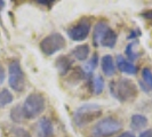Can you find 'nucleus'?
Masks as SVG:
<instances>
[{
    "label": "nucleus",
    "mask_w": 152,
    "mask_h": 137,
    "mask_svg": "<svg viewBox=\"0 0 152 137\" xmlns=\"http://www.w3.org/2000/svg\"><path fill=\"white\" fill-rule=\"evenodd\" d=\"M138 36H141V32H140V30H136V31H132V33H130L129 36H128V39H135L138 37Z\"/></svg>",
    "instance_id": "b1692460"
},
{
    "label": "nucleus",
    "mask_w": 152,
    "mask_h": 137,
    "mask_svg": "<svg viewBox=\"0 0 152 137\" xmlns=\"http://www.w3.org/2000/svg\"><path fill=\"white\" fill-rule=\"evenodd\" d=\"M97 65H99V56H97V54H94L88 60V62L85 64V73H91L95 68H97Z\"/></svg>",
    "instance_id": "6ab92c4d"
},
{
    "label": "nucleus",
    "mask_w": 152,
    "mask_h": 137,
    "mask_svg": "<svg viewBox=\"0 0 152 137\" xmlns=\"http://www.w3.org/2000/svg\"><path fill=\"white\" fill-rule=\"evenodd\" d=\"M117 137H135V135L132 131H125V133H121L120 135H118Z\"/></svg>",
    "instance_id": "a878e982"
},
{
    "label": "nucleus",
    "mask_w": 152,
    "mask_h": 137,
    "mask_svg": "<svg viewBox=\"0 0 152 137\" xmlns=\"http://www.w3.org/2000/svg\"><path fill=\"white\" fill-rule=\"evenodd\" d=\"M122 123L119 119L114 117H107L97 121L91 128L93 137H109L115 133L120 131Z\"/></svg>",
    "instance_id": "7ed1b4c3"
},
{
    "label": "nucleus",
    "mask_w": 152,
    "mask_h": 137,
    "mask_svg": "<svg viewBox=\"0 0 152 137\" xmlns=\"http://www.w3.org/2000/svg\"><path fill=\"white\" fill-rule=\"evenodd\" d=\"M13 99H14L13 94L8 89L0 90V109H2V107H5L8 104H10L13 102Z\"/></svg>",
    "instance_id": "a211bd4d"
},
{
    "label": "nucleus",
    "mask_w": 152,
    "mask_h": 137,
    "mask_svg": "<svg viewBox=\"0 0 152 137\" xmlns=\"http://www.w3.org/2000/svg\"><path fill=\"white\" fill-rule=\"evenodd\" d=\"M5 5H6V2H5V1H2V0H0V10H1V9H4Z\"/></svg>",
    "instance_id": "cd10ccee"
},
{
    "label": "nucleus",
    "mask_w": 152,
    "mask_h": 137,
    "mask_svg": "<svg viewBox=\"0 0 152 137\" xmlns=\"http://www.w3.org/2000/svg\"><path fill=\"white\" fill-rule=\"evenodd\" d=\"M71 55L78 61H86L88 58V55H89V46L87 44L77 46L71 52Z\"/></svg>",
    "instance_id": "4468645a"
},
{
    "label": "nucleus",
    "mask_w": 152,
    "mask_h": 137,
    "mask_svg": "<svg viewBox=\"0 0 152 137\" xmlns=\"http://www.w3.org/2000/svg\"><path fill=\"white\" fill-rule=\"evenodd\" d=\"M102 114V107L99 104H83L77 107L73 113V122L77 127H84L86 125L95 121Z\"/></svg>",
    "instance_id": "f03ea898"
},
{
    "label": "nucleus",
    "mask_w": 152,
    "mask_h": 137,
    "mask_svg": "<svg viewBox=\"0 0 152 137\" xmlns=\"http://www.w3.org/2000/svg\"><path fill=\"white\" fill-rule=\"evenodd\" d=\"M138 42H137L136 40H134V41H132L129 42L127 47H126V50H125V53H126V56H127V60H129L130 61H135L137 60L138 57H140V54L137 53L136 50H134V47L137 45Z\"/></svg>",
    "instance_id": "f3484780"
},
{
    "label": "nucleus",
    "mask_w": 152,
    "mask_h": 137,
    "mask_svg": "<svg viewBox=\"0 0 152 137\" xmlns=\"http://www.w3.org/2000/svg\"><path fill=\"white\" fill-rule=\"evenodd\" d=\"M142 16L144 17L145 20H149V21L152 22V9L151 10H148V12H144V13L142 14Z\"/></svg>",
    "instance_id": "393cba45"
},
{
    "label": "nucleus",
    "mask_w": 152,
    "mask_h": 137,
    "mask_svg": "<svg viewBox=\"0 0 152 137\" xmlns=\"http://www.w3.org/2000/svg\"><path fill=\"white\" fill-rule=\"evenodd\" d=\"M142 78L144 81V86L149 89L152 90V71L149 68H144L142 70Z\"/></svg>",
    "instance_id": "412c9836"
},
{
    "label": "nucleus",
    "mask_w": 152,
    "mask_h": 137,
    "mask_svg": "<svg viewBox=\"0 0 152 137\" xmlns=\"http://www.w3.org/2000/svg\"><path fill=\"white\" fill-rule=\"evenodd\" d=\"M5 79H6V71L4 66L0 64V86L5 82Z\"/></svg>",
    "instance_id": "4be33fe9"
},
{
    "label": "nucleus",
    "mask_w": 152,
    "mask_h": 137,
    "mask_svg": "<svg viewBox=\"0 0 152 137\" xmlns=\"http://www.w3.org/2000/svg\"><path fill=\"white\" fill-rule=\"evenodd\" d=\"M104 87H105L104 79H103L101 76L94 77L93 82H91V88H93L94 94H95V95H99V94H102L103 90H104Z\"/></svg>",
    "instance_id": "dca6fc26"
},
{
    "label": "nucleus",
    "mask_w": 152,
    "mask_h": 137,
    "mask_svg": "<svg viewBox=\"0 0 152 137\" xmlns=\"http://www.w3.org/2000/svg\"><path fill=\"white\" fill-rule=\"evenodd\" d=\"M65 39L58 32H53L40 41V50L47 56H52L57 52L64 49L65 47Z\"/></svg>",
    "instance_id": "423d86ee"
},
{
    "label": "nucleus",
    "mask_w": 152,
    "mask_h": 137,
    "mask_svg": "<svg viewBox=\"0 0 152 137\" xmlns=\"http://www.w3.org/2000/svg\"><path fill=\"white\" fill-rule=\"evenodd\" d=\"M10 119L14 122H21L24 119L22 105H16L15 107L12 109V111H10Z\"/></svg>",
    "instance_id": "aec40b11"
},
{
    "label": "nucleus",
    "mask_w": 152,
    "mask_h": 137,
    "mask_svg": "<svg viewBox=\"0 0 152 137\" xmlns=\"http://www.w3.org/2000/svg\"><path fill=\"white\" fill-rule=\"evenodd\" d=\"M8 84L17 93H21L25 88V74L17 60H13L8 65Z\"/></svg>",
    "instance_id": "39448f33"
},
{
    "label": "nucleus",
    "mask_w": 152,
    "mask_h": 137,
    "mask_svg": "<svg viewBox=\"0 0 152 137\" xmlns=\"http://www.w3.org/2000/svg\"><path fill=\"white\" fill-rule=\"evenodd\" d=\"M91 31V22L87 18H83L68 30V36L73 41H84L87 39Z\"/></svg>",
    "instance_id": "0eeeda50"
},
{
    "label": "nucleus",
    "mask_w": 152,
    "mask_h": 137,
    "mask_svg": "<svg viewBox=\"0 0 152 137\" xmlns=\"http://www.w3.org/2000/svg\"><path fill=\"white\" fill-rule=\"evenodd\" d=\"M117 66L122 73H126V74H129V76H135L137 73L136 65H134L132 62H129L127 58H125L122 55L117 56Z\"/></svg>",
    "instance_id": "1a4fd4ad"
},
{
    "label": "nucleus",
    "mask_w": 152,
    "mask_h": 137,
    "mask_svg": "<svg viewBox=\"0 0 152 137\" xmlns=\"http://www.w3.org/2000/svg\"><path fill=\"white\" fill-rule=\"evenodd\" d=\"M72 64H73V61L66 55L60 56L56 60V63H55L56 68H57V71H58V73L61 76H65L68 73L69 71L71 70V68H72Z\"/></svg>",
    "instance_id": "9d476101"
},
{
    "label": "nucleus",
    "mask_w": 152,
    "mask_h": 137,
    "mask_svg": "<svg viewBox=\"0 0 152 137\" xmlns=\"http://www.w3.org/2000/svg\"><path fill=\"white\" fill-rule=\"evenodd\" d=\"M117 39H118L117 33L112 29L109 28L107 32L104 33V36L101 39L99 45H102L103 47H107V48H113L115 44H117Z\"/></svg>",
    "instance_id": "ddd939ff"
},
{
    "label": "nucleus",
    "mask_w": 152,
    "mask_h": 137,
    "mask_svg": "<svg viewBox=\"0 0 152 137\" xmlns=\"http://www.w3.org/2000/svg\"><path fill=\"white\" fill-rule=\"evenodd\" d=\"M54 1H45V0H39L38 4H40V5H52Z\"/></svg>",
    "instance_id": "bb28decb"
},
{
    "label": "nucleus",
    "mask_w": 152,
    "mask_h": 137,
    "mask_svg": "<svg viewBox=\"0 0 152 137\" xmlns=\"http://www.w3.org/2000/svg\"><path fill=\"white\" fill-rule=\"evenodd\" d=\"M110 90L114 98H117L121 103L132 101L136 98L137 96V87L132 80L127 78H121L115 82H111Z\"/></svg>",
    "instance_id": "f257e3e1"
},
{
    "label": "nucleus",
    "mask_w": 152,
    "mask_h": 137,
    "mask_svg": "<svg viewBox=\"0 0 152 137\" xmlns=\"http://www.w3.org/2000/svg\"><path fill=\"white\" fill-rule=\"evenodd\" d=\"M148 118L143 114H133L130 118V128L133 130H141L148 126Z\"/></svg>",
    "instance_id": "f8f14e48"
},
{
    "label": "nucleus",
    "mask_w": 152,
    "mask_h": 137,
    "mask_svg": "<svg viewBox=\"0 0 152 137\" xmlns=\"http://www.w3.org/2000/svg\"><path fill=\"white\" fill-rule=\"evenodd\" d=\"M138 137H152V129H146L142 131Z\"/></svg>",
    "instance_id": "5701e85b"
},
{
    "label": "nucleus",
    "mask_w": 152,
    "mask_h": 137,
    "mask_svg": "<svg viewBox=\"0 0 152 137\" xmlns=\"http://www.w3.org/2000/svg\"><path fill=\"white\" fill-rule=\"evenodd\" d=\"M110 26L107 25V23L105 22H99L96 24L95 29H94V34H93V40H94V45L99 46L101 42V39L104 36V33L107 32V30Z\"/></svg>",
    "instance_id": "2eb2a0df"
},
{
    "label": "nucleus",
    "mask_w": 152,
    "mask_h": 137,
    "mask_svg": "<svg viewBox=\"0 0 152 137\" xmlns=\"http://www.w3.org/2000/svg\"><path fill=\"white\" fill-rule=\"evenodd\" d=\"M45 98L39 93L30 94L24 103L22 104V110L25 119H33L45 111Z\"/></svg>",
    "instance_id": "20e7f679"
},
{
    "label": "nucleus",
    "mask_w": 152,
    "mask_h": 137,
    "mask_svg": "<svg viewBox=\"0 0 152 137\" xmlns=\"http://www.w3.org/2000/svg\"><path fill=\"white\" fill-rule=\"evenodd\" d=\"M101 66L102 71L107 77H112L115 73V65H114V60L111 55H104L101 61Z\"/></svg>",
    "instance_id": "9b49d317"
},
{
    "label": "nucleus",
    "mask_w": 152,
    "mask_h": 137,
    "mask_svg": "<svg viewBox=\"0 0 152 137\" xmlns=\"http://www.w3.org/2000/svg\"><path fill=\"white\" fill-rule=\"evenodd\" d=\"M54 126L49 118L44 117L37 123V136L38 137H53Z\"/></svg>",
    "instance_id": "6e6552de"
}]
</instances>
